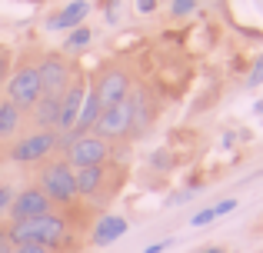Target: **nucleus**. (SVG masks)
Returning a JSON list of instances; mask_svg holds the SVG:
<instances>
[{
	"label": "nucleus",
	"mask_w": 263,
	"mask_h": 253,
	"mask_svg": "<svg viewBox=\"0 0 263 253\" xmlns=\"http://www.w3.org/2000/svg\"><path fill=\"white\" fill-rule=\"evenodd\" d=\"M84 97H87V84L84 80H70L64 93H60V120H57V130H73L80 117V107H84Z\"/></svg>",
	"instance_id": "nucleus-10"
},
{
	"label": "nucleus",
	"mask_w": 263,
	"mask_h": 253,
	"mask_svg": "<svg viewBox=\"0 0 263 253\" xmlns=\"http://www.w3.org/2000/svg\"><path fill=\"white\" fill-rule=\"evenodd\" d=\"M37 70H40V87H44L47 97H60L70 87V67H67L64 57H47Z\"/></svg>",
	"instance_id": "nucleus-9"
},
{
	"label": "nucleus",
	"mask_w": 263,
	"mask_h": 253,
	"mask_svg": "<svg viewBox=\"0 0 263 253\" xmlns=\"http://www.w3.org/2000/svg\"><path fill=\"white\" fill-rule=\"evenodd\" d=\"M100 113H103L100 97H97L93 87H87V97H84V107H80V117H77V124H73V130H77V133L93 130V124H97V117H100Z\"/></svg>",
	"instance_id": "nucleus-15"
},
{
	"label": "nucleus",
	"mask_w": 263,
	"mask_h": 253,
	"mask_svg": "<svg viewBox=\"0 0 263 253\" xmlns=\"http://www.w3.org/2000/svg\"><path fill=\"white\" fill-rule=\"evenodd\" d=\"M253 113H260V117H263V100H260V104H253Z\"/></svg>",
	"instance_id": "nucleus-29"
},
{
	"label": "nucleus",
	"mask_w": 263,
	"mask_h": 253,
	"mask_svg": "<svg viewBox=\"0 0 263 253\" xmlns=\"http://www.w3.org/2000/svg\"><path fill=\"white\" fill-rule=\"evenodd\" d=\"M13 197H17V190H13V183H0V217L10 210Z\"/></svg>",
	"instance_id": "nucleus-18"
},
{
	"label": "nucleus",
	"mask_w": 263,
	"mask_h": 253,
	"mask_svg": "<svg viewBox=\"0 0 263 253\" xmlns=\"http://www.w3.org/2000/svg\"><path fill=\"white\" fill-rule=\"evenodd\" d=\"M123 233H127V220H123L120 213H103L93 227V243L97 247H110V243H117Z\"/></svg>",
	"instance_id": "nucleus-12"
},
{
	"label": "nucleus",
	"mask_w": 263,
	"mask_h": 253,
	"mask_svg": "<svg viewBox=\"0 0 263 253\" xmlns=\"http://www.w3.org/2000/svg\"><path fill=\"white\" fill-rule=\"evenodd\" d=\"M7 247H10V240H7V230H4V227H0V253H4Z\"/></svg>",
	"instance_id": "nucleus-28"
},
{
	"label": "nucleus",
	"mask_w": 263,
	"mask_h": 253,
	"mask_svg": "<svg viewBox=\"0 0 263 253\" xmlns=\"http://www.w3.org/2000/svg\"><path fill=\"white\" fill-rule=\"evenodd\" d=\"M20 124H24L20 107L10 104V100H0V140H13L17 130H20Z\"/></svg>",
	"instance_id": "nucleus-16"
},
{
	"label": "nucleus",
	"mask_w": 263,
	"mask_h": 253,
	"mask_svg": "<svg viewBox=\"0 0 263 253\" xmlns=\"http://www.w3.org/2000/svg\"><path fill=\"white\" fill-rule=\"evenodd\" d=\"M40 190L47 193L50 203L70 207L77 200V180H73V167L67 160H53L40 170Z\"/></svg>",
	"instance_id": "nucleus-2"
},
{
	"label": "nucleus",
	"mask_w": 263,
	"mask_h": 253,
	"mask_svg": "<svg viewBox=\"0 0 263 253\" xmlns=\"http://www.w3.org/2000/svg\"><path fill=\"white\" fill-rule=\"evenodd\" d=\"M90 37H93V33H90L87 27H73V30H70V37L64 40V50H70V53L84 50V47L90 44Z\"/></svg>",
	"instance_id": "nucleus-17"
},
{
	"label": "nucleus",
	"mask_w": 263,
	"mask_h": 253,
	"mask_svg": "<svg viewBox=\"0 0 263 253\" xmlns=\"http://www.w3.org/2000/svg\"><path fill=\"white\" fill-rule=\"evenodd\" d=\"M57 150V130H37V133L20 137L10 147V160L13 163H40Z\"/></svg>",
	"instance_id": "nucleus-5"
},
{
	"label": "nucleus",
	"mask_w": 263,
	"mask_h": 253,
	"mask_svg": "<svg viewBox=\"0 0 263 253\" xmlns=\"http://www.w3.org/2000/svg\"><path fill=\"white\" fill-rule=\"evenodd\" d=\"M33 110V124L40 130H57V120H60V97H40L37 104L30 107Z\"/></svg>",
	"instance_id": "nucleus-14"
},
{
	"label": "nucleus",
	"mask_w": 263,
	"mask_h": 253,
	"mask_svg": "<svg viewBox=\"0 0 263 253\" xmlns=\"http://www.w3.org/2000/svg\"><path fill=\"white\" fill-rule=\"evenodd\" d=\"M247 84H250V87L263 84V57H257V64H253V70H250V77H247Z\"/></svg>",
	"instance_id": "nucleus-21"
},
{
	"label": "nucleus",
	"mask_w": 263,
	"mask_h": 253,
	"mask_svg": "<svg viewBox=\"0 0 263 253\" xmlns=\"http://www.w3.org/2000/svg\"><path fill=\"white\" fill-rule=\"evenodd\" d=\"M200 253H223L220 247H206V250H200Z\"/></svg>",
	"instance_id": "nucleus-30"
},
{
	"label": "nucleus",
	"mask_w": 263,
	"mask_h": 253,
	"mask_svg": "<svg viewBox=\"0 0 263 253\" xmlns=\"http://www.w3.org/2000/svg\"><path fill=\"white\" fill-rule=\"evenodd\" d=\"M107 157H110V143L100 140V137H93V133H84L67 147L64 160L70 163L73 170H80V167H100V163H107Z\"/></svg>",
	"instance_id": "nucleus-6"
},
{
	"label": "nucleus",
	"mask_w": 263,
	"mask_h": 253,
	"mask_svg": "<svg viewBox=\"0 0 263 253\" xmlns=\"http://www.w3.org/2000/svg\"><path fill=\"white\" fill-rule=\"evenodd\" d=\"M233 210H237V200H220L217 207H213V213H217V220H220V217L233 213Z\"/></svg>",
	"instance_id": "nucleus-22"
},
{
	"label": "nucleus",
	"mask_w": 263,
	"mask_h": 253,
	"mask_svg": "<svg viewBox=\"0 0 263 253\" xmlns=\"http://www.w3.org/2000/svg\"><path fill=\"white\" fill-rule=\"evenodd\" d=\"M217 220V213H213V207L210 210H200V213H193L190 217V227H206V223H213Z\"/></svg>",
	"instance_id": "nucleus-20"
},
{
	"label": "nucleus",
	"mask_w": 263,
	"mask_h": 253,
	"mask_svg": "<svg viewBox=\"0 0 263 253\" xmlns=\"http://www.w3.org/2000/svg\"><path fill=\"white\" fill-rule=\"evenodd\" d=\"M137 10H140V13H154L157 10V0H137Z\"/></svg>",
	"instance_id": "nucleus-25"
},
{
	"label": "nucleus",
	"mask_w": 263,
	"mask_h": 253,
	"mask_svg": "<svg viewBox=\"0 0 263 253\" xmlns=\"http://www.w3.org/2000/svg\"><path fill=\"white\" fill-rule=\"evenodd\" d=\"M130 130H134V100L127 97V100H120V104H114V107H103V113L93 124V137L114 143V140L130 137Z\"/></svg>",
	"instance_id": "nucleus-4"
},
{
	"label": "nucleus",
	"mask_w": 263,
	"mask_h": 253,
	"mask_svg": "<svg viewBox=\"0 0 263 253\" xmlns=\"http://www.w3.org/2000/svg\"><path fill=\"white\" fill-rule=\"evenodd\" d=\"M7 77H10V73H7V53L0 50V87L7 84Z\"/></svg>",
	"instance_id": "nucleus-26"
},
{
	"label": "nucleus",
	"mask_w": 263,
	"mask_h": 253,
	"mask_svg": "<svg viewBox=\"0 0 263 253\" xmlns=\"http://www.w3.org/2000/svg\"><path fill=\"white\" fill-rule=\"evenodd\" d=\"M170 247H174V237H167V240H160V243H150L143 253H163V250H170Z\"/></svg>",
	"instance_id": "nucleus-24"
},
{
	"label": "nucleus",
	"mask_w": 263,
	"mask_h": 253,
	"mask_svg": "<svg viewBox=\"0 0 263 253\" xmlns=\"http://www.w3.org/2000/svg\"><path fill=\"white\" fill-rule=\"evenodd\" d=\"M117 7H120L117 0H110V4H107V20H110V24H117Z\"/></svg>",
	"instance_id": "nucleus-27"
},
{
	"label": "nucleus",
	"mask_w": 263,
	"mask_h": 253,
	"mask_svg": "<svg viewBox=\"0 0 263 253\" xmlns=\"http://www.w3.org/2000/svg\"><path fill=\"white\" fill-rule=\"evenodd\" d=\"M53 210V203L47 200V193L40 187H27V190H20L17 197H13V203H10V223L13 220H33V217H44V213H50Z\"/></svg>",
	"instance_id": "nucleus-7"
},
{
	"label": "nucleus",
	"mask_w": 263,
	"mask_h": 253,
	"mask_svg": "<svg viewBox=\"0 0 263 253\" xmlns=\"http://www.w3.org/2000/svg\"><path fill=\"white\" fill-rule=\"evenodd\" d=\"M13 253H53V250L37 247V243H20V247H13Z\"/></svg>",
	"instance_id": "nucleus-23"
},
{
	"label": "nucleus",
	"mask_w": 263,
	"mask_h": 253,
	"mask_svg": "<svg viewBox=\"0 0 263 253\" xmlns=\"http://www.w3.org/2000/svg\"><path fill=\"white\" fill-rule=\"evenodd\" d=\"M73 180H77V197H97L100 193V187L107 183V170L100 167H80L73 170Z\"/></svg>",
	"instance_id": "nucleus-13"
},
{
	"label": "nucleus",
	"mask_w": 263,
	"mask_h": 253,
	"mask_svg": "<svg viewBox=\"0 0 263 253\" xmlns=\"http://www.w3.org/2000/svg\"><path fill=\"white\" fill-rule=\"evenodd\" d=\"M7 240H10L13 247H20V243H37V247H47V250H60L70 240V223H67V217H60L57 210H50V213L33 217V220H13L10 227H7Z\"/></svg>",
	"instance_id": "nucleus-1"
},
{
	"label": "nucleus",
	"mask_w": 263,
	"mask_h": 253,
	"mask_svg": "<svg viewBox=\"0 0 263 253\" xmlns=\"http://www.w3.org/2000/svg\"><path fill=\"white\" fill-rule=\"evenodd\" d=\"M197 10V0H174V4H170V13H174V17H186V13H193Z\"/></svg>",
	"instance_id": "nucleus-19"
},
{
	"label": "nucleus",
	"mask_w": 263,
	"mask_h": 253,
	"mask_svg": "<svg viewBox=\"0 0 263 253\" xmlns=\"http://www.w3.org/2000/svg\"><path fill=\"white\" fill-rule=\"evenodd\" d=\"M87 13H90L87 0H70L60 13H53V17L47 20V27H50V30H73V27H80L87 20Z\"/></svg>",
	"instance_id": "nucleus-11"
},
{
	"label": "nucleus",
	"mask_w": 263,
	"mask_h": 253,
	"mask_svg": "<svg viewBox=\"0 0 263 253\" xmlns=\"http://www.w3.org/2000/svg\"><path fill=\"white\" fill-rule=\"evenodd\" d=\"M40 97H44V87H40V70L33 64H20L17 70L7 77V100H10V104H17L20 110H30Z\"/></svg>",
	"instance_id": "nucleus-3"
},
{
	"label": "nucleus",
	"mask_w": 263,
	"mask_h": 253,
	"mask_svg": "<svg viewBox=\"0 0 263 253\" xmlns=\"http://www.w3.org/2000/svg\"><path fill=\"white\" fill-rule=\"evenodd\" d=\"M93 90H97V97H100L103 107H114V104H120V100H127L130 97V77H127V70H107V73H100L97 84H93Z\"/></svg>",
	"instance_id": "nucleus-8"
}]
</instances>
